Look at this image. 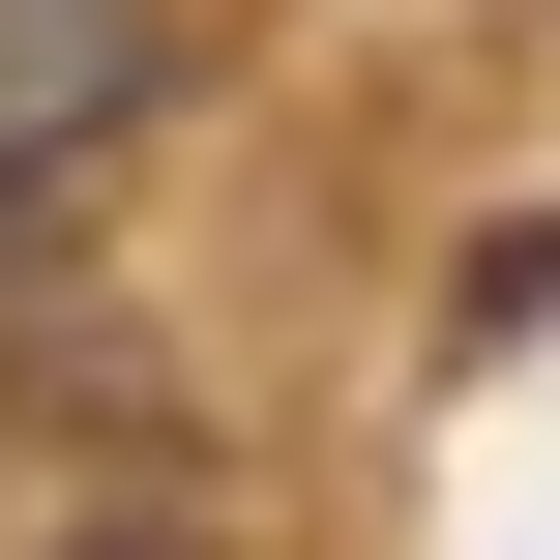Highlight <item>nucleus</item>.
I'll return each instance as SVG.
<instances>
[{"label": "nucleus", "instance_id": "nucleus-2", "mask_svg": "<svg viewBox=\"0 0 560 560\" xmlns=\"http://www.w3.org/2000/svg\"><path fill=\"white\" fill-rule=\"evenodd\" d=\"M118 560H148V532H118Z\"/></svg>", "mask_w": 560, "mask_h": 560}, {"label": "nucleus", "instance_id": "nucleus-1", "mask_svg": "<svg viewBox=\"0 0 560 560\" xmlns=\"http://www.w3.org/2000/svg\"><path fill=\"white\" fill-rule=\"evenodd\" d=\"M148 118V0H0V236H30V177H89Z\"/></svg>", "mask_w": 560, "mask_h": 560}]
</instances>
